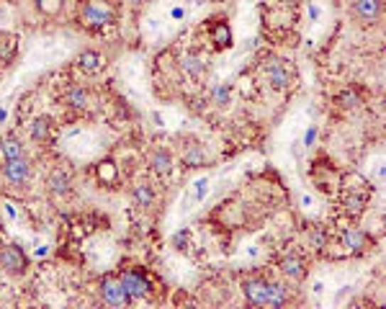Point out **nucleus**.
Instances as JSON below:
<instances>
[{
    "label": "nucleus",
    "mask_w": 386,
    "mask_h": 309,
    "mask_svg": "<svg viewBox=\"0 0 386 309\" xmlns=\"http://www.w3.org/2000/svg\"><path fill=\"white\" fill-rule=\"evenodd\" d=\"M173 248H176V250H186V248H188V232H186V229H183V232H178V235L173 237Z\"/></svg>",
    "instance_id": "obj_29"
},
{
    "label": "nucleus",
    "mask_w": 386,
    "mask_h": 309,
    "mask_svg": "<svg viewBox=\"0 0 386 309\" xmlns=\"http://www.w3.org/2000/svg\"><path fill=\"white\" fill-rule=\"evenodd\" d=\"M0 271L8 276H23L28 271V256L18 245L0 248Z\"/></svg>",
    "instance_id": "obj_10"
},
{
    "label": "nucleus",
    "mask_w": 386,
    "mask_h": 309,
    "mask_svg": "<svg viewBox=\"0 0 386 309\" xmlns=\"http://www.w3.org/2000/svg\"><path fill=\"white\" fill-rule=\"evenodd\" d=\"M98 294H101L103 304H111V307H129V304L134 302L129 291L124 289L122 278L119 273H109L101 278V286H98Z\"/></svg>",
    "instance_id": "obj_7"
},
{
    "label": "nucleus",
    "mask_w": 386,
    "mask_h": 309,
    "mask_svg": "<svg viewBox=\"0 0 386 309\" xmlns=\"http://www.w3.org/2000/svg\"><path fill=\"white\" fill-rule=\"evenodd\" d=\"M368 199H371V191H368V183L360 178V186H350L345 181L343 186V199H340V209L343 214L350 216V219H358L368 206Z\"/></svg>",
    "instance_id": "obj_4"
},
{
    "label": "nucleus",
    "mask_w": 386,
    "mask_h": 309,
    "mask_svg": "<svg viewBox=\"0 0 386 309\" xmlns=\"http://www.w3.org/2000/svg\"><path fill=\"white\" fill-rule=\"evenodd\" d=\"M268 289H271V278L265 276H247L242 281V296L250 307H268Z\"/></svg>",
    "instance_id": "obj_9"
},
{
    "label": "nucleus",
    "mask_w": 386,
    "mask_h": 309,
    "mask_svg": "<svg viewBox=\"0 0 386 309\" xmlns=\"http://www.w3.org/2000/svg\"><path fill=\"white\" fill-rule=\"evenodd\" d=\"M47 186H49V191H52V194L68 196L70 186H73V183H70V173H68V170H62V168H55L52 173H49Z\"/></svg>",
    "instance_id": "obj_21"
},
{
    "label": "nucleus",
    "mask_w": 386,
    "mask_h": 309,
    "mask_svg": "<svg viewBox=\"0 0 386 309\" xmlns=\"http://www.w3.org/2000/svg\"><path fill=\"white\" fill-rule=\"evenodd\" d=\"M119 278H122L124 289L129 291L134 302L136 299H149V294H152V281H149V273L144 268H124Z\"/></svg>",
    "instance_id": "obj_8"
},
{
    "label": "nucleus",
    "mask_w": 386,
    "mask_h": 309,
    "mask_svg": "<svg viewBox=\"0 0 386 309\" xmlns=\"http://www.w3.org/2000/svg\"><path fill=\"white\" fill-rule=\"evenodd\" d=\"M26 154V147H23V142L14 135H6L0 137V157L3 162L6 160H14V157H23Z\"/></svg>",
    "instance_id": "obj_18"
},
{
    "label": "nucleus",
    "mask_w": 386,
    "mask_h": 309,
    "mask_svg": "<svg viewBox=\"0 0 386 309\" xmlns=\"http://www.w3.org/2000/svg\"><path fill=\"white\" fill-rule=\"evenodd\" d=\"M294 302V289L286 281L271 278V289H268V307H286Z\"/></svg>",
    "instance_id": "obj_15"
},
{
    "label": "nucleus",
    "mask_w": 386,
    "mask_h": 309,
    "mask_svg": "<svg viewBox=\"0 0 386 309\" xmlns=\"http://www.w3.org/2000/svg\"><path fill=\"white\" fill-rule=\"evenodd\" d=\"M330 242H332V235L325 224H312V227L306 229V248L314 250V253H319V256L327 253Z\"/></svg>",
    "instance_id": "obj_13"
},
{
    "label": "nucleus",
    "mask_w": 386,
    "mask_h": 309,
    "mask_svg": "<svg viewBox=\"0 0 386 309\" xmlns=\"http://www.w3.org/2000/svg\"><path fill=\"white\" fill-rule=\"evenodd\" d=\"M132 199H134V204L139 209H149L155 204V191H152L149 183H136L134 189H132Z\"/></svg>",
    "instance_id": "obj_25"
},
{
    "label": "nucleus",
    "mask_w": 386,
    "mask_h": 309,
    "mask_svg": "<svg viewBox=\"0 0 386 309\" xmlns=\"http://www.w3.org/2000/svg\"><path fill=\"white\" fill-rule=\"evenodd\" d=\"M90 103V90L82 85H70L68 93H65V106L75 108V111H82V108H88Z\"/></svg>",
    "instance_id": "obj_17"
},
{
    "label": "nucleus",
    "mask_w": 386,
    "mask_h": 309,
    "mask_svg": "<svg viewBox=\"0 0 386 309\" xmlns=\"http://www.w3.org/2000/svg\"><path fill=\"white\" fill-rule=\"evenodd\" d=\"M211 103H217V106H227L230 103V88L227 85H214L211 88Z\"/></svg>",
    "instance_id": "obj_27"
},
{
    "label": "nucleus",
    "mask_w": 386,
    "mask_h": 309,
    "mask_svg": "<svg viewBox=\"0 0 386 309\" xmlns=\"http://www.w3.org/2000/svg\"><path fill=\"white\" fill-rule=\"evenodd\" d=\"M335 106L340 111H355V108L363 106V90L358 85H348L343 90L335 93Z\"/></svg>",
    "instance_id": "obj_14"
},
{
    "label": "nucleus",
    "mask_w": 386,
    "mask_h": 309,
    "mask_svg": "<svg viewBox=\"0 0 386 309\" xmlns=\"http://www.w3.org/2000/svg\"><path fill=\"white\" fill-rule=\"evenodd\" d=\"M34 3L41 14L47 16H57L62 11V6H65V0H34Z\"/></svg>",
    "instance_id": "obj_26"
},
{
    "label": "nucleus",
    "mask_w": 386,
    "mask_h": 309,
    "mask_svg": "<svg viewBox=\"0 0 386 309\" xmlns=\"http://www.w3.org/2000/svg\"><path fill=\"white\" fill-rule=\"evenodd\" d=\"M75 65H77V70H82V73L95 75L106 68V57H103L101 52H95V49H85V52L77 54Z\"/></svg>",
    "instance_id": "obj_16"
},
{
    "label": "nucleus",
    "mask_w": 386,
    "mask_h": 309,
    "mask_svg": "<svg viewBox=\"0 0 386 309\" xmlns=\"http://www.w3.org/2000/svg\"><path fill=\"white\" fill-rule=\"evenodd\" d=\"M260 73H263L265 85L271 88V90H276V93H289L299 80L294 62L284 60V57H268V60H263Z\"/></svg>",
    "instance_id": "obj_1"
},
{
    "label": "nucleus",
    "mask_w": 386,
    "mask_h": 309,
    "mask_svg": "<svg viewBox=\"0 0 386 309\" xmlns=\"http://www.w3.org/2000/svg\"><path fill=\"white\" fill-rule=\"evenodd\" d=\"M348 14H350L353 23L360 28L379 26L384 19V0H350L348 3Z\"/></svg>",
    "instance_id": "obj_3"
},
{
    "label": "nucleus",
    "mask_w": 386,
    "mask_h": 309,
    "mask_svg": "<svg viewBox=\"0 0 386 309\" xmlns=\"http://www.w3.org/2000/svg\"><path fill=\"white\" fill-rule=\"evenodd\" d=\"M181 68H183V73L191 75V78H201V75L206 73V60H203L198 52H186L183 60H181Z\"/></svg>",
    "instance_id": "obj_22"
},
{
    "label": "nucleus",
    "mask_w": 386,
    "mask_h": 309,
    "mask_svg": "<svg viewBox=\"0 0 386 309\" xmlns=\"http://www.w3.org/2000/svg\"><path fill=\"white\" fill-rule=\"evenodd\" d=\"M31 140L34 142H41V145H47L52 140V124H49L47 116H36L31 121Z\"/></svg>",
    "instance_id": "obj_24"
},
{
    "label": "nucleus",
    "mask_w": 386,
    "mask_h": 309,
    "mask_svg": "<svg viewBox=\"0 0 386 309\" xmlns=\"http://www.w3.org/2000/svg\"><path fill=\"white\" fill-rule=\"evenodd\" d=\"M206 162H209V154H206V150H203L198 142L186 145V150H183V165L186 168H203Z\"/></svg>",
    "instance_id": "obj_19"
},
{
    "label": "nucleus",
    "mask_w": 386,
    "mask_h": 309,
    "mask_svg": "<svg viewBox=\"0 0 386 309\" xmlns=\"http://www.w3.org/2000/svg\"><path fill=\"white\" fill-rule=\"evenodd\" d=\"M338 245L348 256H366L368 250H373V237L360 227L348 224L338 232Z\"/></svg>",
    "instance_id": "obj_5"
},
{
    "label": "nucleus",
    "mask_w": 386,
    "mask_h": 309,
    "mask_svg": "<svg viewBox=\"0 0 386 309\" xmlns=\"http://www.w3.org/2000/svg\"><path fill=\"white\" fill-rule=\"evenodd\" d=\"M77 21L88 31H103V28H109L116 21V14L106 0H85V3H80Z\"/></svg>",
    "instance_id": "obj_2"
},
{
    "label": "nucleus",
    "mask_w": 386,
    "mask_h": 309,
    "mask_svg": "<svg viewBox=\"0 0 386 309\" xmlns=\"http://www.w3.org/2000/svg\"><path fill=\"white\" fill-rule=\"evenodd\" d=\"M276 266L278 271H281V276L289 278V281H304L306 273H309V261H306V256L291 248H286L284 253L278 256Z\"/></svg>",
    "instance_id": "obj_6"
},
{
    "label": "nucleus",
    "mask_w": 386,
    "mask_h": 309,
    "mask_svg": "<svg viewBox=\"0 0 386 309\" xmlns=\"http://www.w3.org/2000/svg\"><path fill=\"white\" fill-rule=\"evenodd\" d=\"M149 168L155 170L157 175H168L170 170H173V154H170V150L165 147L152 150V154H149Z\"/></svg>",
    "instance_id": "obj_20"
},
{
    "label": "nucleus",
    "mask_w": 386,
    "mask_h": 309,
    "mask_svg": "<svg viewBox=\"0 0 386 309\" xmlns=\"http://www.w3.org/2000/svg\"><path fill=\"white\" fill-rule=\"evenodd\" d=\"M3 178H6L11 186H26L28 178H31V162H28L26 154L3 162Z\"/></svg>",
    "instance_id": "obj_11"
},
{
    "label": "nucleus",
    "mask_w": 386,
    "mask_h": 309,
    "mask_svg": "<svg viewBox=\"0 0 386 309\" xmlns=\"http://www.w3.org/2000/svg\"><path fill=\"white\" fill-rule=\"evenodd\" d=\"M196 186H198V189H196V196H198V199H203V194H206V186H209V183H206V181H198Z\"/></svg>",
    "instance_id": "obj_30"
},
{
    "label": "nucleus",
    "mask_w": 386,
    "mask_h": 309,
    "mask_svg": "<svg viewBox=\"0 0 386 309\" xmlns=\"http://www.w3.org/2000/svg\"><path fill=\"white\" fill-rule=\"evenodd\" d=\"M314 137H317V129H309V132H306V137H304L306 147H309V145H312V142H314Z\"/></svg>",
    "instance_id": "obj_31"
},
{
    "label": "nucleus",
    "mask_w": 386,
    "mask_h": 309,
    "mask_svg": "<svg viewBox=\"0 0 386 309\" xmlns=\"http://www.w3.org/2000/svg\"><path fill=\"white\" fill-rule=\"evenodd\" d=\"M209 39H211V47L217 49V52H224V49L232 47V28H230V21L227 19H214L209 23Z\"/></svg>",
    "instance_id": "obj_12"
},
{
    "label": "nucleus",
    "mask_w": 386,
    "mask_h": 309,
    "mask_svg": "<svg viewBox=\"0 0 386 309\" xmlns=\"http://www.w3.org/2000/svg\"><path fill=\"white\" fill-rule=\"evenodd\" d=\"M98 178H101L103 183H114L116 181V165L114 162H101V165H98Z\"/></svg>",
    "instance_id": "obj_28"
},
{
    "label": "nucleus",
    "mask_w": 386,
    "mask_h": 309,
    "mask_svg": "<svg viewBox=\"0 0 386 309\" xmlns=\"http://www.w3.org/2000/svg\"><path fill=\"white\" fill-rule=\"evenodd\" d=\"M18 52V39L14 34H0V65H11Z\"/></svg>",
    "instance_id": "obj_23"
}]
</instances>
